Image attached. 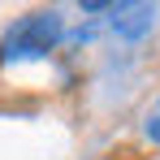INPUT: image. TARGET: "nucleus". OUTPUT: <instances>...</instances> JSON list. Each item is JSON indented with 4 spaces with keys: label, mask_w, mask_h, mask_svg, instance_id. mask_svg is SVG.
I'll return each instance as SVG.
<instances>
[{
    "label": "nucleus",
    "mask_w": 160,
    "mask_h": 160,
    "mask_svg": "<svg viewBox=\"0 0 160 160\" xmlns=\"http://www.w3.org/2000/svg\"><path fill=\"white\" fill-rule=\"evenodd\" d=\"M61 35H65V18H61L56 9L26 13V18H18L13 26L4 30L0 61H39V56H48L56 43H61Z\"/></svg>",
    "instance_id": "f257e3e1"
},
{
    "label": "nucleus",
    "mask_w": 160,
    "mask_h": 160,
    "mask_svg": "<svg viewBox=\"0 0 160 160\" xmlns=\"http://www.w3.org/2000/svg\"><path fill=\"white\" fill-rule=\"evenodd\" d=\"M108 22H112V30L117 35H126V39H143L147 30H152V22H156V9L152 4H108Z\"/></svg>",
    "instance_id": "f03ea898"
},
{
    "label": "nucleus",
    "mask_w": 160,
    "mask_h": 160,
    "mask_svg": "<svg viewBox=\"0 0 160 160\" xmlns=\"http://www.w3.org/2000/svg\"><path fill=\"white\" fill-rule=\"evenodd\" d=\"M143 130H147V138H152V143L160 147V100L147 108V117H143Z\"/></svg>",
    "instance_id": "7ed1b4c3"
}]
</instances>
